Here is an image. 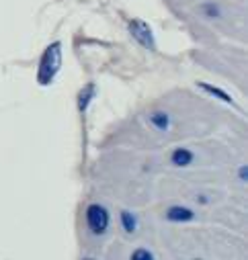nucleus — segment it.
Returning <instances> with one entry per match:
<instances>
[{"mask_svg": "<svg viewBox=\"0 0 248 260\" xmlns=\"http://www.w3.org/2000/svg\"><path fill=\"white\" fill-rule=\"evenodd\" d=\"M59 68H61V43L53 41L41 53L39 68H37V82L41 86H49L53 82V78L57 76Z\"/></svg>", "mask_w": 248, "mask_h": 260, "instance_id": "nucleus-1", "label": "nucleus"}, {"mask_svg": "<svg viewBox=\"0 0 248 260\" xmlns=\"http://www.w3.org/2000/svg\"><path fill=\"white\" fill-rule=\"evenodd\" d=\"M109 221H111L109 211H107L103 205L92 203V205L86 207V225H88L90 234L103 236V234L109 230Z\"/></svg>", "mask_w": 248, "mask_h": 260, "instance_id": "nucleus-2", "label": "nucleus"}, {"mask_svg": "<svg viewBox=\"0 0 248 260\" xmlns=\"http://www.w3.org/2000/svg\"><path fill=\"white\" fill-rule=\"evenodd\" d=\"M130 33H132V37H134L142 47H146V49H150V51L156 49L154 33H152V29H150V25H148L146 21H142V19L130 21Z\"/></svg>", "mask_w": 248, "mask_h": 260, "instance_id": "nucleus-3", "label": "nucleus"}, {"mask_svg": "<svg viewBox=\"0 0 248 260\" xmlns=\"http://www.w3.org/2000/svg\"><path fill=\"white\" fill-rule=\"evenodd\" d=\"M166 219L170 223H189L195 219V211L184 205H172L166 209Z\"/></svg>", "mask_w": 248, "mask_h": 260, "instance_id": "nucleus-4", "label": "nucleus"}, {"mask_svg": "<svg viewBox=\"0 0 248 260\" xmlns=\"http://www.w3.org/2000/svg\"><path fill=\"white\" fill-rule=\"evenodd\" d=\"M193 160H195V154H193L191 150H187V148H176V150L170 154V162H172L174 166H178V168L191 166Z\"/></svg>", "mask_w": 248, "mask_h": 260, "instance_id": "nucleus-5", "label": "nucleus"}, {"mask_svg": "<svg viewBox=\"0 0 248 260\" xmlns=\"http://www.w3.org/2000/svg\"><path fill=\"white\" fill-rule=\"evenodd\" d=\"M97 96V86L92 82H88L86 86H82V90L78 92V111L80 113H86L88 105L92 103V99Z\"/></svg>", "mask_w": 248, "mask_h": 260, "instance_id": "nucleus-6", "label": "nucleus"}, {"mask_svg": "<svg viewBox=\"0 0 248 260\" xmlns=\"http://www.w3.org/2000/svg\"><path fill=\"white\" fill-rule=\"evenodd\" d=\"M148 121H150V125H152L154 129H158V132H166V129L170 127V117H168L164 111H154V113H150Z\"/></svg>", "mask_w": 248, "mask_h": 260, "instance_id": "nucleus-7", "label": "nucleus"}, {"mask_svg": "<svg viewBox=\"0 0 248 260\" xmlns=\"http://www.w3.org/2000/svg\"><path fill=\"white\" fill-rule=\"evenodd\" d=\"M119 219H121V228H123V232L130 234V236L136 234V230H138V219H136V215H134L132 211L123 209L121 215H119Z\"/></svg>", "mask_w": 248, "mask_h": 260, "instance_id": "nucleus-8", "label": "nucleus"}, {"mask_svg": "<svg viewBox=\"0 0 248 260\" xmlns=\"http://www.w3.org/2000/svg\"><path fill=\"white\" fill-rule=\"evenodd\" d=\"M199 88H201V90H205L207 94H211V96H215V99H220V101L228 103V105H234V99H232V96H230L226 90H222V88H218V86H213V84L199 82Z\"/></svg>", "mask_w": 248, "mask_h": 260, "instance_id": "nucleus-9", "label": "nucleus"}, {"mask_svg": "<svg viewBox=\"0 0 248 260\" xmlns=\"http://www.w3.org/2000/svg\"><path fill=\"white\" fill-rule=\"evenodd\" d=\"M130 260H154V256H152V252L146 250V248H136V250L132 252Z\"/></svg>", "mask_w": 248, "mask_h": 260, "instance_id": "nucleus-10", "label": "nucleus"}, {"mask_svg": "<svg viewBox=\"0 0 248 260\" xmlns=\"http://www.w3.org/2000/svg\"><path fill=\"white\" fill-rule=\"evenodd\" d=\"M205 11L209 13L207 17H220V11H218V7H211V5H207V7H205Z\"/></svg>", "mask_w": 248, "mask_h": 260, "instance_id": "nucleus-11", "label": "nucleus"}, {"mask_svg": "<svg viewBox=\"0 0 248 260\" xmlns=\"http://www.w3.org/2000/svg\"><path fill=\"white\" fill-rule=\"evenodd\" d=\"M246 178H248V168L242 166V168H240V180H246Z\"/></svg>", "mask_w": 248, "mask_h": 260, "instance_id": "nucleus-12", "label": "nucleus"}, {"mask_svg": "<svg viewBox=\"0 0 248 260\" xmlns=\"http://www.w3.org/2000/svg\"><path fill=\"white\" fill-rule=\"evenodd\" d=\"M82 260H95V258H82Z\"/></svg>", "mask_w": 248, "mask_h": 260, "instance_id": "nucleus-13", "label": "nucleus"}, {"mask_svg": "<svg viewBox=\"0 0 248 260\" xmlns=\"http://www.w3.org/2000/svg\"><path fill=\"white\" fill-rule=\"evenodd\" d=\"M193 260H201V258H193Z\"/></svg>", "mask_w": 248, "mask_h": 260, "instance_id": "nucleus-14", "label": "nucleus"}]
</instances>
